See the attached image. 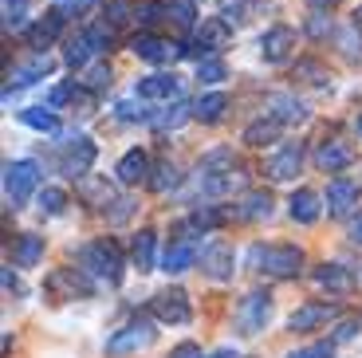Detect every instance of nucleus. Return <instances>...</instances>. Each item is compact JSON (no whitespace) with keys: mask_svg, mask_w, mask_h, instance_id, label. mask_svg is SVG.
I'll list each match as a JSON object with an SVG mask.
<instances>
[{"mask_svg":"<svg viewBox=\"0 0 362 358\" xmlns=\"http://www.w3.org/2000/svg\"><path fill=\"white\" fill-rule=\"evenodd\" d=\"M272 319V296L268 291H248L236 307V331L240 335H260Z\"/></svg>","mask_w":362,"mask_h":358,"instance_id":"nucleus-7","label":"nucleus"},{"mask_svg":"<svg viewBox=\"0 0 362 358\" xmlns=\"http://www.w3.org/2000/svg\"><path fill=\"white\" fill-rule=\"evenodd\" d=\"M138 99H154V103H170V99H181V79L177 75H146L138 79Z\"/></svg>","mask_w":362,"mask_h":358,"instance_id":"nucleus-15","label":"nucleus"},{"mask_svg":"<svg viewBox=\"0 0 362 358\" xmlns=\"http://www.w3.org/2000/svg\"><path fill=\"white\" fill-rule=\"evenodd\" d=\"M201 268L213 279H228L233 276V248H228L225 241H209L205 248H201Z\"/></svg>","mask_w":362,"mask_h":358,"instance_id":"nucleus-16","label":"nucleus"},{"mask_svg":"<svg viewBox=\"0 0 362 358\" xmlns=\"http://www.w3.org/2000/svg\"><path fill=\"white\" fill-rule=\"evenodd\" d=\"M354 335H358V319H343L335 327V342H351Z\"/></svg>","mask_w":362,"mask_h":358,"instance_id":"nucleus-46","label":"nucleus"},{"mask_svg":"<svg viewBox=\"0 0 362 358\" xmlns=\"http://www.w3.org/2000/svg\"><path fill=\"white\" fill-rule=\"evenodd\" d=\"M225 107H228V99L221 95V91L201 95V99L193 103V118H201V122H221V118H225Z\"/></svg>","mask_w":362,"mask_h":358,"instance_id":"nucleus-31","label":"nucleus"},{"mask_svg":"<svg viewBox=\"0 0 362 358\" xmlns=\"http://www.w3.org/2000/svg\"><path fill=\"white\" fill-rule=\"evenodd\" d=\"M90 161H95V142L83 134H75L71 142H67L64 158H59V170L67 173V178H83V173L90 170Z\"/></svg>","mask_w":362,"mask_h":358,"instance_id":"nucleus-11","label":"nucleus"},{"mask_svg":"<svg viewBox=\"0 0 362 358\" xmlns=\"http://www.w3.org/2000/svg\"><path fill=\"white\" fill-rule=\"evenodd\" d=\"M354 205H358V185H354V181L339 178V181L327 185V213L331 216H346Z\"/></svg>","mask_w":362,"mask_h":358,"instance_id":"nucleus-21","label":"nucleus"},{"mask_svg":"<svg viewBox=\"0 0 362 358\" xmlns=\"http://www.w3.org/2000/svg\"><path fill=\"white\" fill-rule=\"evenodd\" d=\"M59 28H64V12L52 8L44 20H40V24L28 28V44H32V47H47L55 36H59Z\"/></svg>","mask_w":362,"mask_h":358,"instance_id":"nucleus-28","label":"nucleus"},{"mask_svg":"<svg viewBox=\"0 0 362 358\" xmlns=\"http://www.w3.org/2000/svg\"><path fill=\"white\" fill-rule=\"evenodd\" d=\"M44 291L55 299H83L95 291V279H90L87 268H55L52 276L44 279Z\"/></svg>","mask_w":362,"mask_h":358,"instance_id":"nucleus-6","label":"nucleus"},{"mask_svg":"<svg viewBox=\"0 0 362 358\" xmlns=\"http://www.w3.org/2000/svg\"><path fill=\"white\" fill-rule=\"evenodd\" d=\"M127 216H130V201H118V209H115V213H110V221H127Z\"/></svg>","mask_w":362,"mask_h":358,"instance_id":"nucleus-51","label":"nucleus"},{"mask_svg":"<svg viewBox=\"0 0 362 358\" xmlns=\"http://www.w3.org/2000/svg\"><path fill=\"white\" fill-rule=\"evenodd\" d=\"M288 213H291V221H299V224H315L319 213H323L319 193H315V189H296L291 201H288Z\"/></svg>","mask_w":362,"mask_h":358,"instance_id":"nucleus-22","label":"nucleus"},{"mask_svg":"<svg viewBox=\"0 0 362 358\" xmlns=\"http://www.w3.org/2000/svg\"><path fill=\"white\" fill-rule=\"evenodd\" d=\"M130 52H134L138 59H146V63H173V59L181 55V47L170 44V40H162V36H150V32H142V36L130 40Z\"/></svg>","mask_w":362,"mask_h":358,"instance_id":"nucleus-10","label":"nucleus"},{"mask_svg":"<svg viewBox=\"0 0 362 358\" xmlns=\"http://www.w3.org/2000/svg\"><path fill=\"white\" fill-rule=\"evenodd\" d=\"M134 20L142 28H154L158 20H170V8H165V4H138L134 8Z\"/></svg>","mask_w":362,"mask_h":358,"instance_id":"nucleus-37","label":"nucleus"},{"mask_svg":"<svg viewBox=\"0 0 362 358\" xmlns=\"http://www.w3.org/2000/svg\"><path fill=\"white\" fill-rule=\"evenodd\" d=\"M197 79L209 83V87L221 83V79H225V63H221V59H197Z\"/></svg>","mask_w":362,"mask_h":358,"instance_id":"nucleus-38","label":"nucleus"},{"mask_svg":"<svg viewBox=\"0 0 362 358\" xmlns=\"http://www.w3.org/2000/svg\"><path fill=\"white\" fill-rule=\"evenodd\" d=\"M95 0H67V4H59V12H87Z\"/></svg>","mask_w":362,"mask_h":358,"instance_id":"nucleus-49","label":"nucleus"},{"mask_svg":"<svg viewBox=\"0 0 362 358\" xmlns=\"http://www.w3.org/2000/svg\"><path fill=\"white\" fill-rule=\"evenodd\" d=\"M288 358H335V347H331V342H315V347H303Z\"/></svg>","mask_w":362,"mask_h":358,"instance_id":"nucleus-44","label":"nucleus"},{"mask_svg":"<svg viewBox=\"0 0 362 358\" xmlns=\"http://www.w3.org/2000/svg\"><path fill=\"white\" fill-rule=\"evenodd\" d=\"M107 47H110V24H87L79 36H71L64 59L71 63V67H87V63L95 59V55H103Z\"/></svg>","mask_w":362,"mask_h":358,"instance_id":"nucleus-4","label":"nucleus"},{"mask_svg":"<svg viewBox=\"0 0 362 358\" xmlns=\"http://www.w3.org/2000/svg\"><path fill=\"white\" fill-rule=\"evenodd\" d=\"M248 268L264 272L272 279H291L303 268V252L296 244H252L248 248Z\"/></svg>","mask_w":362,"mask_h":358,"instance_id":"nucleus-1","label":"nucleus"},{"mask_svg":"<svg viewBox=\"0 0 362 358\" xmlns=\"http://www.w3.org/2000/svg\"><path fill=\"white\" fill-rule=\"evenodd\" d=\"M280 118H260V122H252V126H248V130H245V142L248 146H268V142H276V134H280Z\"/></svg>","mask_w":362,"mask_h":358,"instance_id":"nucleus-32","label":"nucleus"},{"mask_svg":"<svg viewBox=\"0 0 362 358\" xmlns=\"http://www.w3.org/2000/svg\"><path fill=\"white\" fill-rule=\"evenodd\" d=\"M193 260H197V248H193L189 241H173L162 256V268L170 272V276H181V272L193 268Z\"/></svg>","mask_w":362,"mask_h":358,"instance_id":"nucleus-26","label":"nucleus"},{"mask_svg":"<svg viewBox=\"0 0 362 358\" xmlns=\"http://www.w3.org/2000/svg\"><path fill=\"white\" fill-rule=\"evenodd\" d=\"M268 115L280 118L284 126H291V122H303V118H308V107H303L299 99H291V95H272V99H268Z\"/></svg>","mask_w":362,"mask_h":358,"instance_id":"nucleus-27","label":"nucleus"},{"mask_svg":"<svg viewBox=\"0 0 362 358\" xmlns=\"http://www.w3.org/2000/svg\"><path fill=\"white\" fill-rule=\"evenodd\" d=\"M228 36H233V32H228V20L225 16H213V20H205V24H201L197 40H193L189 47H181V52L193 55V59H205L209 52H221V47L228 44Z\"/></svg>","mask_w":362,"mask_h":358,"instance_id":"nucleus-9","label":"nucleus"},{"mask_svg":"<svg viewBox=\"0 0 362 358\" xmlns=\"http://www.w3.org/2000/svg\"><path fill=\"white\" fill-rule=\"evenodd\" d=\"M83 87H90V91L110 87V67H107V63H95V67H87V75H83Z\"/></svg>","mask_w":362,"mask_h":358,"instance_id":"nucleus-39","label":"nucleus"},{"mask_svg":"<svg viewBox=\"0 0 362 358\" xmlns=\"http://www.w3.org/2000/svg\"><path fill=\"white\" fill-rule=\"evenodd\" d=\"M185 118H193V107H185V103H173V107L162 110V115H150V122H154L158 130H177Z\"/></svg>","mask_w":362,"mask_h":358,"instance_id":"nucleus-34","label":"nucleus"},{"mask_svg":"<svg viewBox=\"0 0 362 358\" xmlns=\"http://www.w3.org/2000/svg\"><path fill=\"white\" fill-rule=\"evenodd\" d=\"M351 24H354V28H358V32H362V8H354V20H351Z\"/></svg>","mask_w":362,"mask_h":358,"instance_id":"nucleus-53","label":"nucleus"},{"mask_svg":"<svg viewBox=\"0 0 362 358\" xmlns=\"http://www.w3.org/2000/svg\"><path fill=\"white\" fill-rule=\"evenodd\" d=\"M236 221H268L272 216V197L268 193H245V201L233 209Z\"/></svg>","mask_w":362,"mask_h":358,"instance_id":"nucleus-29","label":"nucleus"},{"mask_svg":"<svg viewBox=\"0 0 362 358\" xmlns=\"http://www.w3.org/2000/svg\"><path fill=\"white\" fill-rule=\"evenodd\" d=\"M213 358H236V350H228V347H225V350H217Z\"/></svg>","mask_w":362,"mask_h":358,"instance_id":"nucleus-54","label":"nucleus"},{"mask_svg":"<svg viewBox=\"0 0 362 358\" xmlns=\"http://www.w3.org/2000/svg\"><path fill=\"white\" fill-rule=\"evenodd\" d=\"M52 67H55V59L52 55H32V59H24V63H16L8 71V87H28V83H40L44 75H52Z\"/></svg>","mask_w":362,"mask_h":358,"instance_id":"nucleus-19","label":"nucleus"},{"mask_svg":"<svg viewBox=\"0 0 362 358\" xmlns=\"http://www.w3.org/2000/svg\"><path fill=\"white\" fill-rule=\"evenodd\" d=\"M170 358H205V354H201V347H193V342H181Z\"/></svg>","mask_w":362,"mask_h":358,"instance_id":"nucleus-48","label":"nucleus"},{"mask_svg":"<svg viewBox=\"0 0 362 358\" xmlns=\"http://www.w3.org/2000/svg\"><path fill=\"white\" fill-rule=\"evenodd\" d=\"M118 181L122 185H138V181H150L146 173H150V158H146V150H127L122 158H118Z\"/></svg>","mask_w":362,"mask_h":358,"instance_id":"nucleus-23","label":"nucleus"},{"mask_svg":"<svg viewBox=\"0 0 362 358\" xmlns=\"http://www.w3.org/2000/svg\"><path fill=\"white\" fill-rule=\"evenodd\" d=\"M20 122L32 126V130H47L52 134L55 126H59V118H55V107H28V110H20Z\"/></svg>","mask_w":362,"mask_h":358,"instance_id":"nucleus-33","label":"nucleus"},{"mask_svg":"<svg viewBox=\"0 0 362 358\" xmlns=\"http://www.w3.org/2000/svg\"><path fill=\"white\" fill-rule=\"evenodd\" d=\"M315 287H323L327 296H351L354 276L343 268V264H319L315 268Z\"/></svg>","mask_w":362,"mask_h":358,"instance_id":"nucleus-18","label":"nucleus"},{"mask_svg":"<svg viewBox=\"0 0 362 358\" xmlns=\"http://www.w3.org/2000/svg\"><path fill=\"white\" fill-rule=\"evenodd\" d=\"M331 319H339V307L335 304H303L291 311L288 327L291 331H319V327H327Z\"/></svg>","mask_w":362,"mask_h":358,"instance_id":"nucleus-12","label":"nucleus"},{"mask_svg":"<svg viewBox=\"0 0 362 358\" xmlns=\"http://www.w3.org/2000/svg\"><path fill=\"white\" fill-rule=\"evenodd\" d=\"M351 241H354V244H362V213L354 216V224H351Z\"/></svg>","mask_w":362,"mask_h":358,"instance_id":"nucleus-52","label":"nucleus"},{"mask_svg":"<svg viewBox=\"0 0 362 358\" xmlns=\"http://www.w3.org/2000/svg\"><path fill=\"white\" fill-rule=\"evenodd\" d=\"M308 32H311L315 40H323L327 32H331V20H327L323 12H311V20H308Z\"/></svg>","mask_w":362,"mask_h":358,"instance_id":"nucleus-45","label":"nucleus"},{"mask_svg":"<svg viewBox=\"0 0 362 358\" xmlns=\"http://www.w3.org/2000/svg\"><path fill=\"white\" fill-rule=\"evenodd\" d=\"M24 0H4V28H20L24 24Z\"/></svg>","mask_w":362,"mask_h":358,"instance_id":"nucleus-43","label":"nucleus"},{"mask_svg":"<svg viewBox=\"0 0 362 358\" xmlns=\"http://www.w3.org/2000/svg\"><path fill=\"white\" fill-rule=\"evenodd\" d=\"M170 20L177 28H189L193 24V0H173V4H170Z\"/></svg>","mask_w":362,"mask_h":358,"instance_id":"nucleus-41","label":"nucleus"},{"mask_svg":"<svg viewBox=\"0 0 362 358\" xmlns=\"http://www.w3.org/2000/svg\"><path fill=\"white\" fill-rule=\"evenodd\" d=\"M351 161H354L351 142H339V138H331V142H323V146L315 150V166H319L323 173H343Z\"/></svg>","mask_w":362,"mask_h":358,"instance_id":"nucleus-17","label":"nucleus"},{"mask_svg":"<svg viewBox=\"0 0 362 358\" xmlns=\"http://www.w3.org/2000/svg\"><path fill=\"white\" fill-rule=\"evenodd\" d=\"M79 268H87L90 276L103 279V284H118V279H122V252L110 241H90L87 248L79 252Z\"/></svg>","mask_w":362,"mask_h":358,"instance_id":"nucleus-2","label":"nucleus"},{"mask_svg":"<svg viewBox=\"0 0 362 358\" xmlns=\"http://www.w3.org/2000/svg\"><path fill=\"white\" fill-rule=\"evenodd\" d=\"M130 16H134V8H130L127 0H110L107 4V24H127Z\"/></svg>","mask_w":362,"mask_h":358,"instance_id":"nucleus-42","label":"nucleus"},{"mask_svg":"<svg viewBox=\"0 0 362 358\" xmlns=\"http://www.w3.org/2000/svg\"><path fill=\"white\" fill-rule=\"evenodd\" d=\"M291 44H296V32L284 28V24H276V28H268V32L260 36V55L268 63H280V59H288Z\"/></svg>","mask_w":362,"mask_h":358,"instance_id":"nucleus-20","label":"nucleus"},{"mask_svg":"<svg viewBox=\"0 0 362 358\" xmlns=\"http://www.w3.org/2000/svg\"><path fill=\"white\" fill-rule=\"evenodd\" d=\"M115 115L122 118V122H150V115H146L142 107H134V99H122V103H115Z\"/></svg>","mask_w":362,"mask_h":358,"instance_id":"nucleus-40","label":"nucleus"},{"mask_svg":"<svg viewBox=\"0 0 362 358\" xmlns=\"http://www.w3.org/2000/svg\"><path fill=\"white\" fill-rule=\"evenodd\" d=\"M4 287H8V291H16V296H24V284L12 276V268H4Z\"/></svg>","mask_w":362,"mask_h":358,"instance_id":"nucleus-50","label":"nucleus"},{"mask_svg":"<svg viewBox=\"0 0 362 358\" xmlns=\"http://www.w3.org/2000/svg\"><path fill=\"white\" fill-rule=\"evenodd\" d=\"M154 323L150 319H130L127 327H118L115 335L107 339V354L110 358H130L138 354V350H146L150 342H154Z\"/></svg>","mask_w":362,"mask_h":358,"instance_id":"nucleus-5","label":"nucleus"},{"mask_svg":"<svg viewBox=\"0 0 362 358\" xmlns=\"http://www.w3.org/2000/svg\"><path fill=\"white\" fill-rule=\"evenodd\" d=\"M358 134H362V118H358Z\"/></svg>","mask_w":362,"mask_h":358,"instance_id":"nucleus-56","label":"nucleus"},{"mask_svg":"<svg viewBox=\"0 0 362 358\" xmlns=\"http://www.w3.org/2000/svg\"><path fill=\"white\" fill-rule=\"evenodd\" d=\"M154 244H158V236H154V229H142V233L134 236V268L138 272H154Z\"/></svg>","mask_w":362,"mask_h":358,"instance_id":"nucleus-30","label":"nucleus"},{"mask_svg":"<svg viewBox=\"0 0 362 358\" xmlns=\"http://www.w3.org/2000/svg\"><path fill=\"white\" fill-rule=\"evenodd\" d=\"M150 311H154L158 323H170V327H185L193 319V307H189V296L181 287H165L150 299Z\"/></svg>","mask_w":362,"mask_h":358,"instance_id":"nucleus-8","label":"nucleus"},{"mask_svg":"<svg viewBox=\"0 0 362 358\" xmlns=\"http://www.w3.org/2000/svg\"><path fill=\"white\" fill-rule=\"evenodd\" d=\"M240 173L233 170H213V173H201V193L205 197H228L233 189H240Z\"/></svg>","mask_w":362,"mask_h":358,"instance_id":"nucleus-25","label":"nucleus"},{"mask_svg":"<svg viewBox=\"0 0 362 358\" xmlns=\"http://www.w3.org/2000/svg\"><path fill=\"white\" fill-rule=\"evenodd\" d=\"M299 170H303V146L299 142H288L276 158H268V166H264V173H268L272 181H291Z\"/></svg>","mask_w":362,"mask_h":358,"instance_id":"nucleus-14","label":"nucleus"},{"mask_svg":"<svg viewBox=\"0 0 362 358\" xmlns=\"http://www.w3.org/2000/svg\"><path fill=\"white\" fill-rule=\"evenodd\" d=\"M40 260H44V236L24 233V236L12 241V264H16V268H36Z\"/></svg>","mask_w":362,"mask_h":358,"instance_id":"nucleus-24","label":"nucleus"},{"mask_svg":"<svg viewBox=\"0 0 362 358\" xmlns=\"http://www.w3.org/2000/svg\"><path fill=\"white\" fill-rule=\"evenodd\" d=\"M296 71H299V75H311V83H327V75L319 71V63H299Z\"/></svg>","mask_w":362,"mask_h":358,"instance_id":"nucleus-47","label":"nucleus"},{"mask_svg":"<svg viewBox=\"0 0 362 358\" xmlns=\"http://www.w3.org/2000/svg\"><path fill=\"white\" fill-rule=\"evenodd\" d=\"M75 193H79V197L87 201L90 209H110V205H118V201H115V185H110L107 178H99V173H83V178L75 181Z\"/></svg>","mask_w":362,"mask_h":358,"instance_id":"nucleus-13","label":"nucleus"},{"mask_svg":"<svg viewBox=\"0 0 362 358\" xmlns=\"http://www.w3.org/2000/svg\"><path fill=\"white\" fill-rule=\"evenodd\" d=\"M177 185H181V173H177L173 161H162L154 170V178H150V189H154V193H170V189H177Z\"/></svg>","mask_w":362,"mask_h":358,"instance_id":"nucleus-35","label":"nucleus"},{"mask_svg":"<svg viewBox=\"0 0 362 358\" xmlns=\"http://www.w3.org/2000/svg\"><path fill=\"white\" fill-rule=\"evenodd\" d=\"M40 185V166L32 158H20V161H4V197L8 205H24Z\"/></svg>","mask_w":362,"mask_h":358,"instance_id":"nucleus-3","label":"nucleus"},{"mask_svg":"<svg viewBox=\"0 0 362 358\" xmlns=\"http://www.w3.org/2000/svg\"><path fill=\"white\" fill-rule=\"evenodd\" d=\"M311 4H315V8H323V4H327V8H331V0H311Z\"/></svg>","mask_w":362,"mask_h":358,"instance_id":"nucleus-55","label":"nucleus"},{"mask_svg":"<svg viewBox=\"0 0 362 358\" xmlns=\"http://www.w3.org/2000/svg\"><path fill=\"white\" fill-rule=\"evenodd\" d=\"M64 205H67V193H64V189H44V193H40V213L59 216V213H64Z\"/></svg>","mask_w":362,"mask_h":358,"instance_id":"nucleus-36","label":"nucleus"}]
</instances>
